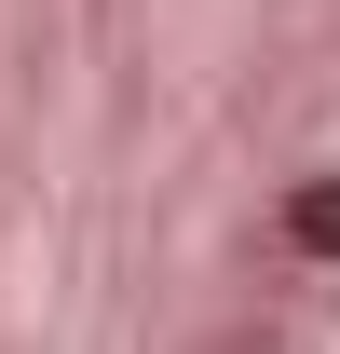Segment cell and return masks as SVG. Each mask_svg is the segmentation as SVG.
I'll return each mask as SVG.
<instances>
[{
	"label": "cell",
	"instance_id": "2",
	"mask_svg": "<svg viewBox=\"0 0 340 354\" xmlns=\"http://www.w3.org/2000/svg\"><path fill=\"white\" fill-rule=\"evenodd\" d=\"M205 354H272V341H205Z\"/></svg>",
	"mask_w": 340,
	"mask_h": 354
},
{
	"label": "cell",
	"instance_id": "1",
	"mask_svg": "<svg viewBox=\"0 0 340 354\" xmlns=\"http://www.w3.org/2000/svg\"><path fill=\"white\" fill-rule=\"evenodd\" d=\"M272 232H286V259H327L340 272V177H286V218Z\"/></svg>",
	"mask_w": 340,
	"mask_h": 354
}]
</instances>
